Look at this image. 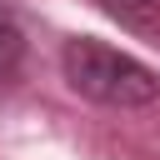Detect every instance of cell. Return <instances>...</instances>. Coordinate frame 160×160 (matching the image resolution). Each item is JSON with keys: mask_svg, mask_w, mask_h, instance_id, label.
Masks as SVG:
<instances>
[{"mask_svg": "<svg viewBox=\"0 0 160 160\" xmlns=\"http://www.w3.org/2000/svg\"><path fill=\"white\" fill-rule=\"evenodd\" d=\"M60 70H65L70 90L85 95V100H95V105L140 110V105H155V100H160V75H155L150 65H140L135 55H125V50L95 40V35L65 40Z\"/></svg>", "mask_w": 160, "mask_h": 160, "instance_id": "1", "label": "cell"}, {"mask_svg": "<svg viewBox=\"0 0 160 160\" xmlns=\"http://www.w3.org/2000/svg\"><path fill=\"white\" fill-rule=\"evenodd\" d=\"M95 5L115 25H125V30H135V35L160 45V0H95Z\"/></svg>", "mask_w": 160, "mask_h": 160, "instance_id": "2", "label": "cell"}, {"mask_svg": "<svg viewBox=\"0 0 160 160\" xmlns=\"http://www.w3.org/2000/svg\"><path fill=\"white\" fill-rule=\"evenodd\" d=\"M25 65V30L15 25L10 10H0V80H10Z\"/></svg>", "mask_w": 160, "mask_h": 160, "instance_id": "3", "label": "cell"}]
</instances>
